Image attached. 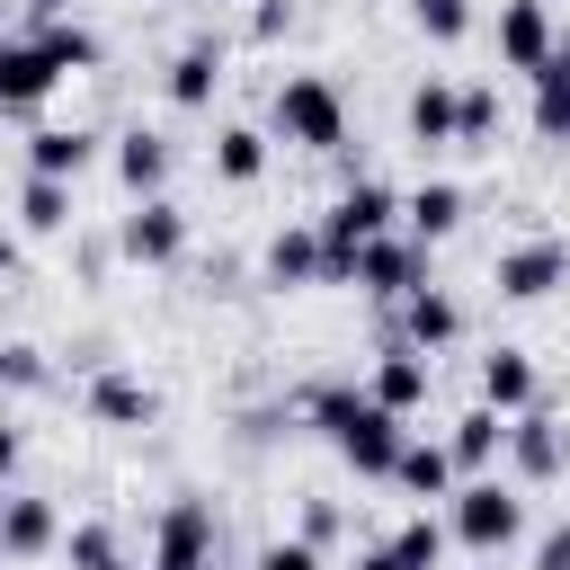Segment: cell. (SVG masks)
<instances>
[{
    "mask_svg": "<svg viewBox=\"0 0 570 570\" xmlns=\"http://www.w3.org/2000/svg\"><path fill=\"white\" fill-rule=\"evenodd\" d=\"M303 410H312V428L356 463V481H392V463H401V445H410V436H401V410H383L374 392H347V383H321Z\"/></svg>",
    "mask_w": 570,
    "mask_h": 570,
    "instance_id": "1",
    "label": "cell"
},
{
    "mask_svg": "<svg viewBox=\"0 0 570 570\" xmlns=\"http://www.w3.org/2000/svg\"><path fill=\"white\" fill-rule=\"evenodd\" d=\"M517 534H525V499H517L508 481H490V472L454 481V543H463V552L499 561V552H508Z\"/></svg>",
    "mask_w": 570,
    "mask_h": 570,
    "instance_id": "2",
    "label": "cell"
},
{
    "mask_svg": "<svg viewBox=\"0 0 570 570\" xmlns=\"http://www.w3.org/2000/svg\"><path fill=\"white\" fill-rule=\"evenodd\" d=\"M267 116H276V134L303 142V151H338V142H347V98H338L321 71H294V80L276 89Z\"/></svg>",
    "mask_w": 570,
    "mask_h": 570,
    "instance_id": "3",
    "label": "cell"
},
{
    "mask_svg": "<svg viewBox=\"0 0 570 570\" xmlns=\"http://www.w3.org/2000/svg\"><path fill=\"white\" fill-rule=\"evenodd\" d=\"M490 285H499L508 303H543L552 285H570V240H517V249H499Z\"/></svg>",
    "mask_w": 570,
    "mask_h": 570,
    "instance_id": "4",
    "label": "cell"
},
{
    "mask_svg": "<svg viewBox=\"0 0 570 570\" xmlns=\"http://www.w3.org/2000/svg\"><path fill=\"white\" fill-rule=\"evenodd\" d=\"M356 285L374 294V303H401V294H419L428 285V240H365L356 249Z\"/></svg>",
    "mask_w": 570,
    "mask_h": 570,
    "instance_id": "5",
    "label": "cell"
},
{
    "mask_svg": "<svg viewBox=\"0 0 570 570\" xmlns=\"http://www.w3.org/2000/svg\"><path fill=\"white\" fill-rule=\"evenodd\" d=\"M151 570H214V508L205 499H169V517L151 534Z\"/></svg>",
    "mask_w": 570,
    "mask_h": 570,
    "instance_id": "6",
    "label": "cell"
},
{
    "mask_svg": "<svg viewBox=\"0 0 570 570\" xmlns=\"http://www.w3.org/2000/svg\"><path fill=\"white\" fill-rule=\"evenodd\" d=\"M116 249H125V258H142V267H169V258L187 249V214H178L169 196H134V214H125Z\"/></svg>",
    "mask_w": 570,
    "mask_h": 570,
    "instance_id": "7",
    "label": "cell"
},
{
    "mask_svg": "<svg viewBox=\"0 0 570 570\" xmlns=\"http://www.w3.org/2000/svg\"><path fill=\"white\" fill-rule=\"evenodd\" d=\"M552 45H561V27H552L543 0H508V9H499V62H508V71L534 80V71L552 62Z\"/></svg>",
    "mask_w": 570,
    "mask_h": 570,
    "instance_id": "8",
    "label": "cell"
},
{
    "mask_svg": "<svg viewBox=\"0 0 570 570\" xmlns=\"http://www.w3.org/2000/svg\"><path fill=\"white\" fill-rule=\"evenodd\" d=\"M53 80H62V62L45 53V36H0V116L36 107Z\"/></svg>",
    "mask_w": 570,
    "mask_h": 570,
    "instance_id": "9",
    "label": "cell"
},
{
    "mask_svg": "<svg viewBox=\"0 0 570 570\" xmlns=\"http://www.w3.org/2000/svg\"><path fill=\"white\" fill-rule=\"evenodd\" d=\"M428 383H436V356L401 338V347H392V356L374 365V383H365V392H374L383 410H401V419H410V410H428Z\"/></svg>",
    "mask_w": 570,
    "mask_h": 570,
    "instance_id": "10",
    "label": "cell"
},
{
    "mask_svg": "<svg viewBox=\"0 0 570 570\" xmlns=\"http://www.w3.org/2000/svg\"><path fill=\"white\" fill-rule=\"evenodd\" d=\"M401 338H410V347H428V356H436V347H454V338H463V303H454V294H436V285L401 294Z\"/></svg>",
    "mask_w": 570,
    "mask_h": 570,
    "instance_id": "11",
    "label": "cell"
},
{
    "mask_svg": "<svg viewBox=\"0 0 570 570\" xmlns=\"http://www.w3.org/2000/svg\"><path fill=\"white\" fill-rule=\"evenodd\" d=\"M534 392H543V383H534V356H525V347H490V356H481V401H490V410L517 419V410H534Z\"/></svg>",
    "mask_w": 570,
    "mask_h": 570,
    "instance_id": "12",
    "label": "cell"
},
{
    "mask_svg": "<svg viewBox=\"0 0 570 570\" xmlns=\"http://www.w3.org/2000/svg\"><path fill=\"white\" fill-rule=\"evenodd\" d=\"M89 419H107V428H151V419H160V392H151L142 374H98V383H89Z\"/></svg>",
    "mask_w": 570,
    "mask_h": 570,
    "instance_id": "13",
    "label": "cell"
},
{
    "mask_svg": "<svg viewBox=\"0 0 570 570\" xmlns=\"http://www.w3.org/2000/svg\"><path fill=\"white\" fill-rule=\"evenodd\" d=\"M445 445H454V472H463V481H472V472H490V463L508 454V410H490V401H481V410H463Z\"/></svg>",
    "mask_w": 570,
    "mask_h": 570,
    "instance_id": "14",
    "label": "cell"
},
{
    "mask_svg": "<svg viewBox=\"0 0 570 570\" xmlns=\"http://www.w3.org/2000/svg\"><path fill=\"white\" fill-rule=\"evenodd\" d=\"M53 543H62L53 499H0V552H9V561H36V552H53Z\"/></svg>",
    "mask_w": 570,
    "mask_h": 570,
    "instance_id": "15",
    "label": "cell"
},
{
    "mask_svg": "<svg viewBox=\"0 0 570 570\" xmlns=\"http://www.w3.org/2000/svg\"><path fill=\"white\" fill-rule=\"evenodd\" d=\"M508 463H517L525 481H552V472H561V428H552L543 410H517V419H508Z\"/></svg>",
    "mask_w": 570,
    "mask_h": 570,
    "instance_id": "16",
    "label": "cell"
},
{
    "mask_svg": "<svg viewBox=\"0 0 570 570\" xmlns=\"http://www.w3.org/2000/svg\"><path fill=\"white\" fill-rule=\"evenodd\" d=\"M392 481H401L410 499H454V481H463V472H454V445L410 436V445H401V463H392Z\"/></svg>",
    "mask_w": 570,
    "mask_h": 570,
    "instance_id": "17",
    "label": "cell"
},
{
    "mask_svg": "<svg viewBox=\"0 0 570 570\" xmlns=\"http://www.w3.org/2000/svg\"><path fill=\"white\" fill-rule=\"evenodd\" d=\"M98 160V142L80 134V125H45V134H27V169L36 178H80Z\"/></svg>",
    "mask_w": 570,
    "mask_h": 570,
    "instance_id": "18",
    "label": "cell"
},
{
    "mask_svg": "<svg viewBox=\"0 0 570 570\" xmlns=\"http://www.w3.org/2000/svg\"><path fill=\"white\" fill-rule=\"evenodd\" d=\"M401 223H410V240H445V232L463 223V187H454V178L410 187V196H401Z\"/></svg>",
    "mask_w": 570,
    "mask_h": 570,
    "instance_id": "19",
    "label": "cell"
},
{
    "mask_svg": "<svg viewBox=\"0 0 570 570\" xmlns=\"http://www.w3.org/2000/svg\"><path fill=\"white\" fill-rule=\"evenodd\" d=\"M116 178H125V196H160V178H169V142H160L151 125H134V134L116 142Z\"/></svg>",
    "mask_w": 570,
    "mask_h": 570,
    "instance_id": "20",
    "label": "cell"
},
{
    "mask_svg": "<svg viewBox=\"0 0 570 570\" xmlns=\"http://www.w3.org/2000/svg\"><path fill=\"white\" fill-rule=\"evenodd\" d=\"M267 285H321V232H276L267 240Z\"/></svg>",
    "mask_w": 570,
    "mask_h": 570,
    "instance_id": "21",
    "label": "cell"
},
{
    "mask_svg": "<svg viewBox=\"0 0 570 570\" xmlns=\"http://www.w3.org/2000/svg\"><path fill=\"white\" fill-rule=\"evenodd\" d=\"M258 169H267V134H258V125H223V134H214V178L249 187Z\"/></svg>",
    "mask_w": 570,
    "mask_h": 570,
    "instance_id": "22",
    "label": "cell"
},
{
    "mask_svg": "<svg viewBox=\"0 0 570 570\" xmlns=\"http://www.w3.org/2000/svg\"><path fill=\"white\" fill-rule=\"evenodd\" d=\"M71 223V178H36L27 169V187H18V232H62Z\"/></svg>",
    "mask_w": 570,
    "mask_h": 570,
    "instance_id": "23",
    "label": "cell"
},
{
    "mask_svg": "<svg viewBox=\"0 0 570 570\" xmlns=\"http://www.w3.org/2000/svg\"><path fill=\"white\" fill-rule=\"evenodd\" d=\"M214 80H223V53H214V45H187V53L169 62V107H205Z\"/></svg>",
    "mask_w": 570,
    "mask_h": 570,
    "instance_id": "24",
    "label": "cell"
},
{
    "mask_svg": "<svg viewBox=\"0 0 570 570\" xmlns=\"http://www.w3.org/2000/svg\"><path fill=\"white\" fill-rule=\"evenodd\" d=\"M454 107H463V89H445V80L410 89V142H454Z\"/></svg>",
    "mask_w": 570,
    "mask_h": 570,
    "instance_id": "25",
    "label": "cell"
},
{
    "mask_svg": "<svg viewBox=\"0 0 570 570\" xmlns=\"http://www.w3.org/2000/svg\"><path fill=\"white\" fill-rule=\"evenodd\" d=\"M490 134H499V89H463V107H454V142L481 151Z\"/></svg>",
    "mask_w": 570,
    "mask_h": 570,
    "instance_id": "26",
    "label": "cell"
},
{
    "mask_svg": "<svg viewBox=\"0 0 570 570\" xmlns=\"http://www.w3.org/2000/svg\"><path fill=\"white\" fill-rule=\"evenodd\" d=\"M392 552H401V570H436V561H445V525H436V517H410V525L392 534Z\"/></svg>",
    "mask_w": 570,
    "mask_h": 570,
    "instance_id": "27",
    "label": "cell"
},
{
    "mask_svg": "<svg viewBox=\"0 0 570 570\" xmlns=\"http://www.w3.org/2000/svg\"><path fill=\"white\" fill-rule=\"evenodd\" d=\"M36 36H45V53H53L62 71H89V62H98V36H89V27H62V18H45Z\"/></svg>",
    "mask_w": 570,
    "mask_h": 570,
    "instance_id": "28",
    "label": "cell"
},
{
    "mask_svg": "<svg viewBox=\"0 0 570 570\" xmlns=\"http://www.w3.org/2000/svg\"><path fill=\"white\" fill-rule=\"evenodd\" d=\"M410 18H419V36H436V45H454V36L472 27V0H410Z\"/></svg>",
    "mask_w": 570,
    "mask_h": 570,
    "instance_id": "29",
    "label": "cell"
},
{
    "mask_svg": "<svg viewBox=\"0 0 570 570\" xmlns=\"http://www.w3.org/2000/svg\"><path fill=\"white\" fill-rule=\"evenodd\" d=\"M62 552H71V570H107V561H116V534H107V525H80Z\"/></svg>",
    "mask_w": 570,
    "mask_h": 570,
    "instance_id": "30",
    "label": "cell"
},
{
    "mask_svg": "<svg viewBox=\"0 0 570 570\" xmlns=\"http://www.w3.org/2000/svg\"><path fill=\"white\" fill-rule=\"evenodd\" d=\"M27 383H45V356L36 347H0V392H27Z\"/></svg>",
    "mask_w": 570,
    "mask_h": 570,
    "instance_id": "31",
    "label": "cell"
},
{
    "mask_svg": "<svg viewBox=\"0 0 570 570\" xmlns=\"http://www.w3.org/2000/svg\"><path fill=\"white\" fill-rule=\"evenodd\" d=\"M258 570H321V543H312V534H294V543H267V552H258Z\"/></svg>",
    "mask_w": 570,
    "mask_h": 570,
    "instance_id": "32",
    "label": "cell"
},
{
    "mask_svg": "<svg viewBox=\"0 0 570 570\" xmlns=\"http://www.w3.org/2000/svg\"><path fill=\"white\" fill-rule=\"evenodd\" d=\"M534 570H570V517H561V525L534 543Z\"/></svg>",
    "mask_w": 570,
    "mask_h": 570,
    "instance_id": "33",
    "label": "cell"
},
{
    "mask_svg": "<svg viewBox=\"0 0 570 570\" xmlns=\"http://www.w3.org/2000/svg\"><path fill=\"white\" fill-rule=\"evenodd\" d=\"M9 472H18V428L0 419V499H9Z\"/></svg>",
    "mask_w": 570,
    "mask_h": 570,
    "instance_id": "34",
    "label": "cell"
},
{
    "mask_svg": "<svg viewBox=\"0 0 570 570\" xmlns=\"http://www.w3.org/2000/svg\"><path fill=\"white\" fill-rule=\"evenodd\" d=\"M356 570H401V552H392V543H374V552H356Z\"/></svg>",
    "mask_w": 570,
    "mask_h": 570,
    "instance_id": "35",
    "label": "cell"
},
{
    "mask_svg": "<svg viewBox=\"0 0 570 570\" xmlns=\"http://www.w3.org/2000/svg\"><path fill=\"white\" fill-rule=\"evenodd\" d=\"M543 71H561V80H570V27H561V45H552V62H543ZM543 71H534V80H543Z\"/></svg>",
    "mask_w": 570,
    "mask_h": 570,
    "instance_id": "36",
    "label": "cell"
},
{
    "mask_svg": "<svg viewBox=\"0 0 570 570\" xmlns=\"http://www.w3.org/2000/svg\"><path fill=\"white\" fill-rule=\"evenodd\" d=\"M9 267H18V232L0 223V276H9Z\"/></svg>",
    "mask_w": 570,
    "mask_h": 570,
    "instance_id": "37",
    "label": "cell"
},
{
    "mask_svg": "<svg viewBox=\"0 0 570 570\" xmlns=\"http://www.w3.org/2000/svg\"><path fill=\"white\" fill-rule=\"evenodd\" d=\"M27 9H36V18H62V0H27Z\"/></svg>",
    "mask_w": 570,
    "mask_h": 570,
    "instance_id": "38",
    "label": "cell"
},
{
    "mask_svg": "<svg viewBox=\"0 0 570 570\" xmlns=\"http://www.w3.org/2000/svg\"><path fill=\"white\" fill-rule=\"evenodd\" d=\"M561 142H570V134H561Z\"/></svg>",
    "mask_w": 570,
    "mask_h": 570,
    "instance_id": "39",
    "label": "cell"
},
{
    "mask_svg": "<svg viewBox=\"0 0 570 570\" xmlns=\"http://www.w3.org/2000/svg\"><path fill=\"white\" fill-rule=\"evenodd\" d=\"M0 9H9V0H0Z\"/></svg>",
    "mask_w": 570,
    "mask_h": 570,
    "instance_id": "40",
    "label": "cell"
}]
</instances>
